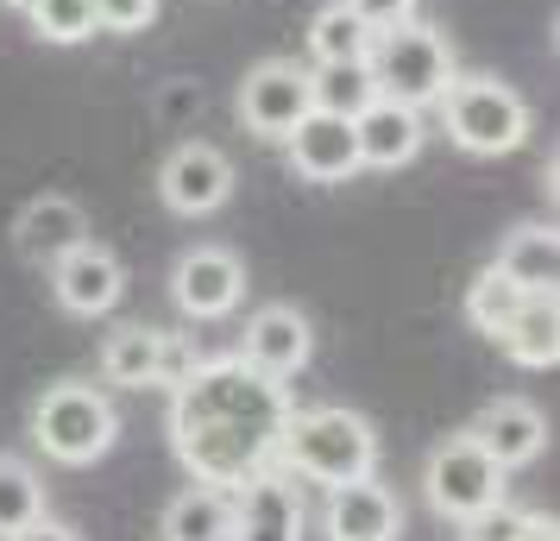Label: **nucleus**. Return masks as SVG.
<instances>
[{
  "label": "nucleus",
  "mask_w": 560,
  "mask_h": 541,
  "mask_svg": "<svg viewBox=\"0 0 560 541\" xmlns=\"http://www.w3.org/2000/svg\"><path fill=\"white\" fill-rule=\"evenodd\" d=\"M498 271L523 290H555V278H560L555 227H516L504 239V252H498Z\"/></svg>",
  "instance_id": "obj_22"
},
{
  "label": "nucleus",
  "mask_w": 560,
  "mask_h": 541,
  "mask_svg": "<svg viewBox=\"0 0 560 541\" xmlns=\"http://www.w3.org/2000/svg\"><path fill=\"white\" fill-rule=\"evenodd\" d=\"M45 271H51L57 309H63V315H82V321L107 315L120 296H127V264L107 252L102 239H82V246H70V252L51 258Z\"/></svg>",
  "instance_id": "obj_11"
},
{
  "label": "nucleus",
  "mask_w": 560,
  "mask_h": 541,
  "mask_svg": "<svg viewBox=\"0 0 560 541\" xmlns=\"http://www.w3.org/2000/svg\"><path fill=\"white\" fill-rule=\"evenodd\" d=\"M158 20V0H95V32H120V38H132V32H145Z\"/></svg>",
  "instance_id": "obj_28"
},
{
  "label": "nucleus",
  "mask_w": 560,
  "mask_h": 541,
  "mask_svg": "<svg viewBox=\"0 0 560 541\" xmlns=\"http://www.w3.org/2000/svg\"><path fill=\"white\" fill-rule=\"evenodd\" d=\"M328 536L334 541H397L404 536V504L378 479L334 485L328 491Z\"/></svg>",
  "instance_id": "obj_17"
},
{
  "label": "nucleus",
  "mask_w": 560,
  "mask_h": 541,
  "mask_svg": "<svg viewBox=\"0 0 560 541\" xmlns=\"http://www.w3.org/2000/svg\"><path fill=\"white\" fill-rule=\"evenodd\" d=\"M466 541H560L555 516L541 510H510V504H498V510H485L466 522Z\"/></svg>",
  "instance_id": "obj_27"
},
{
  "label": "nucleus",
  "mask_w": 560,
  "mask_h": 541,
  "mask_svg": "<svg viewBox=\"0 0 560 541\" xmlns=\"http://www.w3.org/2000/svg\"><path fill=\"white\" fill-rule=\"evenodd\" d=\"M283 157L303 183H347L359 177V139H353V120L347 114H328V107H308L303 120L290 127L283 139Z\"/></svg>",
  "instance_id": "obj_12"
},
{
  "label": "nucleus",
  "mask_w": 560,
  "mask_h": 541,
  "mask_svg": "<svg viewBox=\"0 0 560 541\" xmlns=\"http://www.w3.org/2000/svg\"><path fill=\"white\" fill-rule=\"evenodd\" d=\"M158 196L171 214L183 221H202L214 208H228L233 196V164L221 145H208V139H183L177 152L158 164Z\"/></svg>",
  "instance_id": "obj_9"
},
{
  "label": "nucleus",
  "mask_w": 560,
  "mask_h": 541,
  "mask_svg": "<svg viewBox=\"0 0 560 541\" xmlns=\"http://www.w3.org/2000/svg\"><path fill=\"white\" fill-rule=\"evenodd\" d=\"M32 440L57 466H95L120 440V410H114V397L102 385L63 378V385H51L32 403Z\"/></svg>",
  "instance_id": "obj_3"
},
{
  "label": "nucleus",
  "mask_w": 560,
  "mask_h": 541,
  "mask_svg": "<svg viewBox=\"0 0 560 541\" xmlns=\"http://www.w3.org/2000/svg\"><path fill=\"white\" fill-rule=\"evenodd\" d=\"M535 290H523V284H510L504 271H498V264H485L479 278H472V290H466V315H472V328H479V334H504L510 328V315L523 309V303H529Z\"/></svg>",
  "instance_id": "obj_24"
},
{
  "label": "nucleus",
  "mask_w": 560,
  "mask_h": 541,
  "mask_svg": "<svg viewBox=\"0 0 560 541\" xmlns=\"http://www.w3.org/2000/svg\"><path fill=\"white\" fill-rule=\"evenodd\" d=\"M372 32L347 0H328L315 20H308V57L315 63H365V51H372Z\"/></svg>",
  "instance_id": "obj_21"
},
{
  "label": "nucleus",
  "mask_w": 560,
  "mask_h": 541,
  "mask_svg": "<svg viewBox=\"0 0 560 541\" xmlns=\"http://www.w3.org/2000/svg\"><path fill=\"white\" fill-rule=\"evenodd\" d=\"M0 7H26V0H0Z\"/></svg>",
  "instance_id": "obj_31"
},
{
  "label": "nucleus",
  "mask_w": 560,
  "mask_h": 541,
  "mask_svg": "<svg viewBox=\"0 0 560 541\" xmlns=\"http://www.w3.org/2000/svg\"><path fill=\"white\" fill-rule=\"evenodd\" d=\"M278 466L290 479H308V485H328V491L353 485V479H372L378 472V428L359 410H340V403L290 410Z\"/></svg>",
  "instance_id": "obj_2"
},
{
  "label": "nucleus",
  "mask_w": 560,
  "mask_h": 541,
  "mask_svg": "<svg viewBox=\"0 0 560 541\" xmlns=\"http://www.w3.org/2000/svg\"><path fill=\"white\" fill-rule=\"evenodd\" d=\"M308 353H315V328H308V315L290 309V303H265V309L246 321V340H240V360L253 365V372H265V378H278V385H290V378L303 372Z\"/></svg>",
  "instance_id": "obj_14"
},
{
  "label": "nucleus",
  "mask_w": 560,
  "mask_h": 541,
  "mask_svg": "<svg viewBox=\"0 0 560 541\" xmlns=\"http://www.w3.org/2000/svg\"><path fill=\"white\" fill-rule=\"evenodd\" d=\"M164 541H233V491L214 485H189L164 504V522H158Z\"/></svg>",
  "instance_id": "obj_20"
},
{
  "label": "nucleus",
  "mask_w": 560,
  "mask_h": 541,
  "mask_svg": "<svg viewBox=\"0 0 560 541\" xmlns=\"http://www.w3.org/2000/svg\"><path fill=\"white\" fill-rule=\"evenodd\" d=\"M196 372V346L183 334H164V328H145V321H127L114 328L102 346V378L120 390H177L183 378Z\"/></svg>",
  "instance_id": "obj_7"
},
{
  "label": "nucleus",
  "mask_w": 560,
  "mask_h": 541,
  "mask_svg": "<svg viewBox=\"0 0 560 541\" xmlns=\"http://www.w3.org/2000/svg\"><path fill=\"white\" fill-rule=\"evenodd\" d=\"M89 239V214H82L70 196H38V202L20 208V221H13V246L26 264H51L63 258L70 246Z\"/></svg>",
  "instance_id": "obj_18"
},
{
  "label": "nucleus",
  "mask_w": 560,
  "mask_h": 541,
  "mask_svg": "<svg viewBox=\"0 0 560 541\" xmlns=\"http://www.w3.org/2000/svg\"><path fill=\"white\" fill-rule=\"evenodd\" d=\"M365 26H397V20H416V0H347Z\"/></svg>",
  "instance_id": "obj_29"
},
{
  "label": "nucleus",
  "mask_w": 560,
  "mask_h": 541,
  "mask_svg": "<svg viewBox=\"0 0 560 541\" xmlns=\"http://www.w3.org/2000/svg\"><path fill=\"white\" fill-rule=\"evenodd\" d=\"M308 516H303V491L296 479L271 466L233 491V541H303Z\"/></svg>",
  "instance_id": "obj_13"
},
{
  "label": "nucleus",
  "mask_w": 560,
  "mask_h": 541,
  "mask_svg": "<svg viewBox=\"0 0 560 541\" xmlns=\"http://www.w3.org/2000/svg\"><path fill=\"white\" fill-rule=\"evenodd\" d=\"M498 346H504L523 372H555V360H560V303H555V290H535L529 303L510 315V328L498 334Z\"/></svg>",
  "instance_id": "obj_19"
},
{
  "label": "nucleus",
  "mask_w": 560,
  "mask_h": 541,
  "mask_svg": "<svg viewBox=\"0 0 560 541\" xmlns=\"http://www.w3.org/2000/svg\"><path fill=\"white\" fill-rule=\"evenodd\" d=\"M365 70L378 82V95H390V102H404V107H434L447 95V82L459 77L454 45L434 26H422V20H397V26L372 32Z\"/></svg>",
  "instance_id": "obj_4"
},
{
  "label": "nucleus",
  "mask_w": 560,
  "mask_h": 541,
  "mask_svg": "<svg viewBox=\"0 0 560 541\" xmlns=\"http://www.w3.org/2000/svg\"><path fill=\"white\" fill-rule=\"evenodd\" d=\"M45 45H82L95 38V0H26L20 7Z\"/></svg>",
  "instance_id": "obj_26"
},
{
  "label": "nucleus",
  "mask_w": 560,
  "mask_h": 541,
  "mask_svg": "<svg viewBox=\"0 0 560 541\" xmlns=\"http://www.w3.org/2000/svg\"><path fill=\"white\" fill-rule=\"evenodd\" d=\"M290 410V385L253 372L240 353L196 360V372L171 390V447L196 485L240 491L278 466Z\"/></svg>",
  "instance_id": "obj_1"
},
{
  "label": "nucleus",
  "mask_w": 560,
  "mask_h": 541,
  "mask_svg": "<svg viewBox=\"0 0 560 541\" xmlns=\"http://www.w3.org/2000/svg\"><path fill=\"white\" fill-rule=\"evenodd\" d=\"M434 107L466 157H504L529 139V102L498 77H454Z\"/></svg>",
  "instance_id": "obj_5"
},
{
  "label": "nucleus",
  "mask_w": 560,
  "mask_h": 541,
  "mask_svg": "<svg viewBox=\"0 0 560 541\" xmlns=\"http://www.w3.org/2000/svg\"><path fill=\"white\" fill-rule=\"evenodd\" d=\"M13 541H82V536H77V529H63V522H51V516H38V522L20 529Z\"/></svg>",
  "instance_id": "obj_30"
},
{
  "label": "nucleus",
  "mask_w": 560,
  "mask_h": 541,
  "mask_svg": "<svg viewBox=\"0 0 560 541\" xmlns=\"http://www.w3.org/2000/svg\"><path fill=\"white\" fill-rule=\"evenodd\" d=\"M422 485H429V504L447 522H472V516H485V510H498L504 504V491H510V472L491 454H485L479 440L466 435H447L441 447L429 454V472H422Z\"/></svg>",
  "instance_id": "obj_6"
},
{
  "label": "nucleus",
  "mask_w": 560,
  "mask_h": 541,
  "mask_svg": "<svg viewBox=\"0 0 560 541\" xmlns=\"http://www.w3.org/2000/svg\"><path fill=\"white\" fill-rule=\"evenodd\" d=\"M308 107H315V95H308V63H296V57H265L240 82V120H246L253 139L283 145L290 127L303 120Z\"/></svg>",
  "instance_id": "obj_8"
},
{
  "label": "nucleus",
  "mask_w": 560,
  "mask_h": 541,
  "mask_svg": "<svg viewBox=\"0 0 560 541\" xmlns=\"http://www.w3.org/2000/svg\"><path fill=\"white\" fill-rule=\"evenodd\" d=\"M308 95H315V107H328V114H347V120H353L359 107L378 95V82H372L365 63H315V70H308Z\"/></svg>",
  "instance_id": "obj_25"
},
{
  "label": "nucleus",
  "mask_w": 560,
  "mask_h": 541,
  "mask_svg": "<svg viewBox=\"0 0 560 541\" xmlns=\"http://www.w3.org/2000/svg\"><path fill=\"white\" fill-rule=\"evenodd\" d=\"M45 516V479L26 460L0 454V541H13L20 529H32Z\"/></svg>",
  "instance_id": "obj_23"
},
{
  "label": "nucleus",
  "mask_w": 560,
  "mask_h": 541,
  "mask_svg": "<svg viewBox=\"0 0 560 541\" xmlns=\"http://www.w3.org/2000/svg\"><path fill=\"white\" fill-rule=\"evenodd\" d=\"M353 139H359V164H365V170H397V164H409V157L422 152L429 127H422V107L372 95V102L353 114Z\"/></svg>",
  "instance_id": "obj_15"
},
{
  "label": "nucleus",
  "mask_w": 560,
  "mask_h": 541,
  "mask_svg": "<svg viewBox=\"0 0 560 541\" xmlns=\"http://www.w3.org/2000/svg\"><path fill=\"white\" fill-rule=\"evenodd\" d=\"M171 296L189 321H228L246 303V264L228 246H189L171 271Z\"/></svg>",
  "instance_id": "obj_10"
},
{
  "label": "nucleus",
  "mask_w": 560,
  "mask_h": 541,
  "mask_svg": "<svg viewBox=\"0 0 560 541\" xmlns=\"http://www.w3.org/2000/svg\"><path fill=\"white\" fill-rule=\"evenodd\" d=\"M466 435L479 440L504 472H516V466L541 460V447H548V415L535 410V403H523V397H491V403L472 415Z\"/></svg>",
  "instance_id": "obj_16"
}]
</instances>
